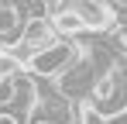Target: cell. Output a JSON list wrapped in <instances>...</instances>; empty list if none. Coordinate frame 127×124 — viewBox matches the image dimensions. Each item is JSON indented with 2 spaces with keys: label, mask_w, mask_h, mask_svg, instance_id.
<instances>
[{
  "label": "cell",
  "mask_w": 127,
  "mask_h": 124,
  "mask_svg": "<svg viewBox=\"0 0 127 124\" xmlns=\"http://www.w3.org/2000/svg\"><path fill=\"white\" fill-rule=\"evenodd\" d=\"M96 76H100V72H96L93 59H89L86 52H79V55L72 59V65H69L62 76L55 79V86H59V93H62L65 100H72V103H86V100H89V93H93Z\"/></svg>",
  "instance_id": "1"
},
{
  "label": "cell",
  "mask_w": 127,
  "mask_h": 124,
  "mask_svg": "<svg viewBox=\"0 0 127 124\" xmlns=\"http://www.w3.org/2000/svg\"><path fill=\"white\" fill-rule=\"evenodd\" d=\"M79 55V48L72 45V41H55V45H48V48H41V52H34L31 55V62L24 65L34 79H59L65 69L72 65V59Z\"/></svg>",
  "instance_id": "2"
},
{
  "label": "cell",
  "mask_w": 127,
  "mask_h": 124,
  "mask_svg": "<svg viewBox=\"0 0 127 124\" xmlns=\"http://www.w3.org/2000/svg\"><path fill=\"white\" fill-rule=\"evenodd\" d=\"M17 41H24L31 52H41L48 45H55V28H52V21L48 17H31L21 24V31H17Z\"/></svg>",
  "instance_id": "3"
},
{
  "label": "cell",
  "mask_w": 127,
  "mask_h": 124,
  "mask_svg": "<svg viewBox=\"0 0 127 124\" xmlns=\"http://www.w3.org/2000/svg\"><path fill=\"white\" fill-rule=\"evenodd\" d=\"M17 31H21L17 10H14L7 0H0V38H10V35H17Z\"/></svg>",
  "instance_id": "4"
},
{
  "label": "cell",
  "mask_w": 127,
  "mask_h": 124,
  "mask_svg": "<svg viewBox=\"0 0 127 124\" xmlns=\"http://www.w3.org/2000/svg\"><path fill=\"white\" fill-rule=\"evenodd\" d=\"M0 124H24L17 114H10V110H0Z\"/></svg>",
  "instance_id": "5"
},
{
  "label": "cell",
  "mask_w": 127,
  "mask_h": 124,
  "mask_svg": "<svg viewBox=\"0 0 127 124\" xmlns=\"http://www.w3.org/2000/svg\"><path fill=\"white\" fill-rule=\"evenodd\" d=\"M106 124H127V110H120V114H113V117H106Z\"/></svg>",
  "instance_id": "6"
}]
</instances>
